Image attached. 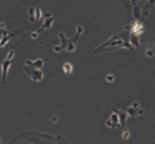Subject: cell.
<instances>
[{
  "instance_id": "obj_1",
  "label": "cell",
  "mask_w": 155,
  "mask_h": 144,
  "mask_svg": "<svg viewBox=\"0 0 155 144\" xmlns=\"http://www.w3.org/2000/svg\"><path fill=\"white\" fill-rule=\"evenodd\" d=\"M129 30H124L122 32H118L115 34L114 36H112L109 40L103 44L101 46H98V49L94 50V54H99L102 51H110V50H118V49H122V47H125L128 50H132L133 47L129 44Z\"/></svg>"
},
{
  "instance_id": "obj_2",
  "label": "cell",
  "mask_w": 155,
  "mask_h": 144,
  "mask_svg": "<svg viewBox=\"0 0 155 144\" xmlns=\"http://www.w3.org/2000/svg\"><path fill=\"white\" fill-rule=\"evenodd\" d=\"M14 55H15L14 50H10V51H9V54H8V56H6V59L2 62V77H3V83H4V85L6 83V75H8V70H9L10 65H11L12 59H14Z\"/></svg>"
},
{
  "instance_id": "obj_3",
  "label": "cell",
  "mask_w": 155,
  "mask_h": 144,
  "mask_svg": "<svg viewBox=\"0 0 155 144\" xmlns=\"http://www.w3.org/2000/svg\"><path fill=\"white\" fill-rule=\"evenodd\" d=\"M24 70H25V72H26V75L35 82L41 81L44 78V72L40 69H32V67H29V66H25Z\"/></svg>"
},
{
  "instance_id": "obj_4",
  "label": "cell",
  "mask_w": 155,
  "mask_h": 144,
  "mask_svg": "<svg viewBox=\"0 0 155 144\" xmlns=\"http://www.w3.org/2000/svg\"><path fill=\"white\" fill-rule=\"evenodd\" d=\"M82 32H83V28H82V26H77V32H76V36H74L73 39H70V40H68V44H67V47H66V50H67V51L73 52V51L76 50L77 42H78L80 36H81V34H82Z\"/></svg>"
},
{
  "instance_id": "obj_5",
  "label": "cell",
  "mask_w": 155,
  "mask_h": 144,
  "mask_svg": "<svg viewBox=\"0 0 155 144\" xmlns=\"http://www.w3.org/2000/svg\"><path fill=\"white\" fill-rule=\"evenodd\" d=\"M58 37H60V40H61V44L57 45V46H54V51L55 52H61L62 50H66L67 44H68V39L66 37V35H64L63 32H60L58 34Z\"/></svg>"
},
{
  "instance_id": "obj_6",
  "label": "cell",
  "mask_w": 155,
  "mask_h": 144,
  "mask_svg": "<svg viewBox=\"0 0 155 144\" xmlns=\"http://www.w3.org/2000/svg\"><path fill=\"white\" fill-rule=\"evenodd\" d=\"M46 18H45V21H44V24H42V26H41V29H38L36 32L37 34H40L41 31H44V30H47V29H50L51 28V26H52V24L55 22V18L52 16V15H51V14H46L45 15Z\"/></svg>"
},
{
  "instance_id": "obj_7",
  "label": "cell",
  "mask_w": 155,
  "mask_h": 144,
  "mask_svg": "<svg viewBox=\"0 0 155 144\" xmlns=\"http://www.w3.org/2000/svg\"><path fill=\"white\" fill-rule=\"evenodd\" d=\"M106 126L109 127V128H115L117 126H119V117H118V114L115 113L114 111L112 112V114L109 116V118L107 119Z\"/></svg>"
},
{
  "instance_id": "obj_8",
  "label": "cell",
  "mask_w": 155,
  "mask_h": 144,
  "mask_svg": "<svg viewBox=\"0 0 155 144\" xmlns=\"http://www.w3.org/2000/svg\"><path fill=\"white\" fill-rule=\"evenodd\" d=\"M143 30H144L143 22H141V21H139V20H135V21L133 22L132 34H133V35H137V36H139L141 32H143Z\"/></svg>"
},
{
  "instance_id": "obj_9",
  "label": "cell",
  "mask_w": 155,
  "mask_h": 144,
  "mask_svg": "<svg viewBox=\"0 0 155 144\" xmlns=\"http://www.w3.org/2000/svg\"><path fill=\"white\" fill-rule=\"evenodd\" d=\"M25 66H31L32 69H40L41 70V67H44V60L42 59H37V60H35V61H31V60H28L26 62H25Z\"/></svg>"
},
{
  "instance_id": "obj_10",
  "label": "cell",
  "mask_w": 155,
  "mask_h": 144,
  "mask_svg": "<svg viewBox=\"0 0 155 144\" xmlns=\"http://www.w3.org/2000/svg\"><path fill=\"white\" fill-rule=\"evenodd\" d=\"M127 114H129V117H137V116H141L144 114V111L140 108H133V107H128L125 109H123Z\"/></svg>"
},
{
  "instance_id": "obj_11",
  "label": "cell",
  "mask_w": 155,
  "mask_h": 144,
  "mask_svg": "<svg viewBox=\"0 0 155 144\" xmlns=\"http://www.w3.org/2000/svg\"><path fill=\"white\" fill-rule=\"evenodd\" d=\"M129 42H130L134 47H139V39H138V36L137 35H133V34H130V35H129ZM130 45V46H132Z\"/></svg>"
},
{
  "instance_id": "obj_12",
  "label": "cell",
  "mask_w": 155,
  "mask_h": 144,
  "mask_svg": "<svg viewBox=\"0 0 155 144\" xmlns=\"http://www.w3.org/2000/svg\"><path fill=\"white\" fill-rule=\"evenodd\" d=\"M72 70H73V67H72V65H71L70 62H66V63L63 65V72L66 73L67 76H68V75H71Z\"/></svg>"
},
{
  "instance_id": "obj_13",
  "label": "cell",
  "mask_w": 155,
  "mask_h": 144,
  "mask_svg": "<svg viewBox=\"0 0 155 144\" xmlns=\"http://www.w3.org/2000/svg\"><path fill=\"white\" fill-rule=\"evenodd\" d=\"M34 15H35V21L41 19V10L38 8H34Z\"/></svg>"
},
{
  "instance_id": "obj_14",
  "label": "cell",
  "mask_w": 155,
  "mask_h": 144,
  "mask_svg": "<svg viewBox=\"0 0 155 144\" xmlns=\"http://www.w3.org/2000/svg\"><path fill=\"white\" fill-rule=\"evenodd\" d=\"M11 39V35H9V36H4L2 40H0V47H4L6 44H8V41Z\"/></svg>"
},
{
  "instance_id": "obj_15",
  "label": "cell",
  "mask_w": 155,
  "mask_h": 144,
  "mask_svg": "<svg viewBox=\"0 0 155 144\" xmlns=\"http://www.w3.org/2000/svg\"><path fill=\"white\" fill-rule=\"evenodd\" d=\"M29 20L30 22H35V15H34V8L29 9Z\"/></svg>"
},
{
  "instance_id": "obj_16",
  "label": "cell",
  "mask_w": 155,
  "mask_h": 144,
  "mask_svg": "<svg viewBox=\"0 0 155 144\" xmlns=\"http://www.w3.org/2000/svg\"><path fill=\"white\" fill-rule=\"evenodd\" d=\"M122 138H123L124 142L129 138V129H128L127 127H124V132H123V134H122Z\"/></svg>"
},
{
  "instance_id": "obj_17",
  "label": "cell",
  "mask_w": 155,
  "mask_h": 144,
  "mask_svg": "<svg viewBox=\"0 0 155 144\" xmlns=\"http://www.w3.org/2000/svg\"><path fill=\"white\" fill-rule=\"evenodd\" d=\"M106 80H107L108 82H113V81H114V76L109 73V75H107V76H106Z\"/></svg>"
},
{
  "instance_id": "obj_18",
  "label": "cell",
  "mask_w": 155,
  "mask_h": 144,
  "mask_svg": "<svg viewBox=\"0 0 155 144\" xmlns=\"http://www.w3.org/2000/svg\"><path fill=\"white\" fill-rule=\"evenodd\" d=\"M153 55H154V51L151 50V47H149V49L147 50V56H148V57H153Z\"/></svg>"
},
{
  "instance_id": "obj_19",
  "label": "cell",
  "mask_w": 155,
  "mask_h": 144,
  "mask_svg": "<svg viewBox=\"0 0 155 144\" xmlns=\"http://www.w3.org/2000/svg\"><path fill=\"white\" fill-rule=\"evenodd\" d=\"M132 107H133V108H139V103H138V102H134Z\"/></svg>"
},
{
  "instance_id": "obj_20",
  "label": "cell",
  "mask_w": 155,
  "mask_h": 144,
  "mask_svg": "<svg viewBox=\"0 0 155 144\" xmlns=\"http://www.w3.org/2000/svg\"><path fill=\"white\" fill-rule=\"evenodd\" d=\"M37 36H38V34H37V32H36V31H35V32H32V34H31V37H32V39H36V37H37Z\"/></svg>"
},
{
  "instance_id": "obj_21",
  "label": "cell",
  "mask_w": 155,
  "mask_h": 144,
  "mask_svg": "<svg viewBox=\"0 0 155 144\" xmlns=\"http://www.w3.org/2000/svg\"><path fill=\"white\" fill-rule=\"evenodd\" d=\"M51 122H57V118L55 117V118H52V119H51Z\"/></svg>"
},
{
  "instance_id": "obj_22",
  "label": "cell",
  "mask_w": 155,
  "mask_h": 144,
  "mask_svg": "<svg viewBox=\"0 0 155 144\" xmlns=\"http://www.w3.org/2000/svg\"><path fill=\"white\" fill-rule=\"evenodd\" d=\"M0 142H2V139H0Z\"/></svg>"
}]
</instances>
